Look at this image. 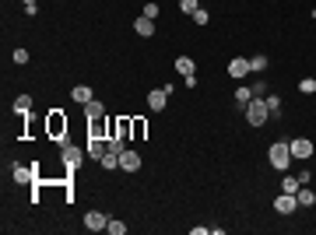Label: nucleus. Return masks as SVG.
<instances>
[{
  "label": "nucleus",
  "instance_id": "f257e3e1",
  "mask_svg": "<svg viewBox=\"0 0 316 235\" xmlns=\"http://www.w3.org/2000/svg\"><path fill=\"white\" fill-rule=\"evenodd\" d=\"M267 161H271L274 168L288 172V165H292V148H288V141H274L271 151H267Z\"/></svg>",
  "mask_w": 316,
  "mask_h": 235
},
{
  "label": "nucleus",
  "instance_id": "f03ea898",
  "mask_svg": "<svg viewBox=\"0 0 316 235\" xmlns=\"http://www.w3.org/2000/svg\"><path fill=\"white\" fill-rule=\"evenodd\" d=\"M267 120H271L267 102H264V98H249V105H246V123H249V127H264Z\"/></svg>",
  "mask_w": 316,
  "mask_h": 235
},
{
  "label": "nucleus",
  "instance_id": "7ed1b4c3",
  "mask_svg": "<svg viewBox=\"0 0 316 235\" xmlns=\"http://www.w3.org/2000/svg\"><path fill=\"white\" fill-rule=\"evenodd\" d=\"M88 158V151H81L78 144H67V141H60V161L67 165V168H81V161Z\"/></svg>",
  "mask_w": 316,
  "mask_h": 235
},
{
  "label": "nucleus",
  "instance_id": "20e7f679",
  "mask_svg": "<svg viewBox=\"0 0 316 235\" xmlns=\"http://www.w3.org/2000/svg\"><path fill=\"white\" fill-rule=\"evenodd\" d=\"M288 148H292V158H299V161L313 158V141H306V137H295V141H288Z\"/></svg>",
  "mask_w": 316,
  "mask_h": 235
},
{
  "label": "nucleus",
  "instance_id": "39448f33",
  "mask_svg": "<svg viewBox=\"0 0 316 235\" xmlns=\"http://www.w3.org/2000/svg\"><path fill=\"white\" fill-rule=\"evenodd\" d=\"M106 225H109V218H106L102 211H88V214H84V228H88V232H106Z\"/></svg>",
  "mask_w": 316,
  "mask_h": 235
},
{
  "label": "nucleus",
  "instance_id": "423d86ee",
  "mask_svg": "<svg viewBox=\"0 0 316 235\" xmlns=\"http://www.w3.org/2000/svg\"><path fill=\"white\" fill-rule=\"evenodd\" d=\"M295 207H299V197H295V193H281V197L274 200V211H278V214H292Z\"/></svg>",
  "mask_w": 316,
  "mask_h": 235
},
{
  "label": "nucleus",
  "instance_id": "0eeeda50",
  "mask_svg": "<svg viewBox=\"0 0 316 235\" xmlns=\"http://www.w3.org/2000/svg\"><path fill=\"white\" fill-rule=\"evenodd\" d=\"M120 168H123V172H137V168H141V155L127 148V151L120 155Z\"/></svg>",
  "mask_w": 316,
  "mask_h": 235
},
{
  "label": "nucleus",
  "instance_id": "6e6552de",
  "mask_svg": "<svg viewBox=\"0 0 316 235\" xmlns=\"http://www.w3.org/2000/svg\"><path fill=\"white\" fill-rule=\"evenodd\" d=\"M84 116H88V123H98V120H106V105H102L98 98H91V102L84 105Z\"/></svg>",
  "mask_w": 316,
  "mask_h": 235
},
{
  "label": "nucleus",
  "instance_id": "1a4fd4ad",
  "mask_svg": "<svg viewBox=\"0 0 316 235\" xmlns=\"http://www.w3.org/2000/svg\"><path fill=\"white\" fill-rule=\"evenodd\" d=\"M229 74H232L236 81H242L246 74H253V71H249V60H242V56H232V64H229Z\"/></svg>",
  "mask_w": 316,
  "mask_h": 235
},
{
  "label": "nucleus",
  "instance_id": "9d476101",
  "mask_svg": "<svg viewBox=\"0 0 316 235\" xmlns=\"http://www.w3.org/2000/svg\"><path fill=\"white\" fill-rule=\"evenodd\" d=\"M134 32H137V35H144V39H151V35H155V21L141 14V18L134 21Z\"/></svg>",
  "mask_w": 316,
  "mask_h": 235
},
{
  "label": "nucleus",
  "instance_id": "9b49d317",
  "mask_svg": "<svg viewBox=\"0 0 316 235\" xmlns=\"http://www.w3.org/2000/svg\"><path fill=\"white\" fill-rule=\"evenodd\" d=\"M49 134L64 141V134H67V120H64L60 112H53V116H49Z\"/></svg>",
  "mask_w": 316,
  "mask_h": 235
},
{
  "label": "nucleus",
  "instance_id": "f8f14e48",
  "mask_svg": "<svg viewBox=\"0 0 316 235\" xmlns=\"http://www.w3.org/2000/svg\"><path fill=\"white\" fill-rule=\"evenodd\" d=\"M84 151H88V158H91V161H98V158L106 155V148H102V137H88Z\"/></svg>",
  "mask_w": 316,
  "mask_h": 235
},
{
  "label": "nucleus",
  "instance_id": "ddd939ff",
  "mask_svg": "<svg viewBox=\"0 0 316 235\" xmlns=\"http://www.w3.org/2000/svg\"><path fill=\"white\" fill-rule=\"evenodd\" d=\"M165 98H169V95H165V88H155V91L148 95V105H151L155 112H162V109H165Z\"/></svg>",
  "mask_w": 316,
  "mask_h": 235
},
{
  "label": "nucleus",
  "instance_id": "4468645a",
  "mask_svg": "<svg viewBox=\"0 0 316 235\" xmlns=\"http://www.w3.org/2000/svg\"><path fill=\"white\" fill-rule=\"evenodd\" d=\"M295 197H299V207H313V204H316V193L309 190V183H306V186H299V193H295Z\"/></svg>",
  "mask_w": 316,
  "mask_h": 235
},
{
  "label": "nucleus",
  "instance_id": "2eb2a0df",
  "mask_svg": "<svg viewBox=\"0 0 316 235\" xmlns=\"http://www.w3.org/2000/svg\"><path fill=\"white\" fill-rule=\"evenodd\" d=\"M71 98H74V102H81V105H88L95 95H91V88H88V84H78V88L71 91Z\"/></svg>",
  "mask_w": 316,
  "mask_h": 235
},
{
  "label": "nucleus",
  "instance_id": "dca6fc26",
  "mask_svg": "<svg viewBox=\"0 0 316 235\" xmlns=\"http://www.w3.org/2000/svg\"><path fill=\"white\" fill-rule=\"evenodd\" d=\"M11 168H14V183H21V186H25V183H35L32 168H25V165H11Z\"/></svg>",
  "mask_w": 316,
  "mask_h": 235
},
{
  "label": "nucleus",
  "instance_id": "f3484780",
  "mask_svg": "<svg viewBox=\"0 0 316 235\" xmlns=\"http://www.w3.org/2000/svg\"><path fill=\"white\" fill-rule=\"evenodd\" d=\"M98 165H102V168H109V172H113V168H120V155H116V151H109V148H106V155L98 158Z\"/></svg>",
  "mask_w": 316,
  "mask_h": 235
},
{
  "label": "nucleus",
  "instance_id": "a211bd4d",
  "mask_svg": "<svg viewBox=\"0 0 316 235\" xmlns=\"http://www.w3.org/2000/svg\"><path fill=\"white\" fill-rule=\"evenodd\" d=\"M176 71L186 78V74H197V67H193V60L190 56H176Z\"/></svg>",
  "mask_w": 316,
  "mask_h": 235
},
{
  "label": "nucleus",
  "instance_id": "6ab92c4d",
  "mask_svg": "<svg viewBox=\"0 0 316 235\" xmlns=\"http://www.w3.org/2000/svg\"><path fill=\"white\" fill-rule=\"evenodd\" d=\"M299 186H302L299 175H288V172H285V179H281V193H299Z\"/></svg>",
  "mask_w": 316,
  "mask_h": 235
},
{
  "label": "nucleus",
  "instance_id": "aec40b11",
  "mask_svg": "<svg viewBox=\"0 0 316 235\" xmlns=\"http://www.w3.org/2000/svg\"><path fill=\"white\" fill-rule=\"evenodd\" d=\"M28 109H32V98H28V95H18V98H14V112H18V116H28Z\"/></svg>",
  "mask_w": 316,
  "mask_h": 235
},
{
  "label": "nucleus",
  "instance_id": "412c9836",
  "mask_svg": "<svg viewBox=\"0 0 316 235\" xmlns=\"http://www.w3.org/2000/svg\"><path fill=\"white\" fill-rule=\"evenodd\" d=\"M249 98H253V88H246V84H239V88H236V102L242 105V109H246V105H249Z\"/></svg>",
  "mask_w": 316,
  "mask_h": 235
},
{
  "label": "nucleus",
  "instance_id": "4be33fe9",
  "mask_svg": "<svg viewBox=\"0 0 316 235\" xmlns=\"http://www.w3.org/2000/svg\"><path fill=\"white\" fill-rule=\"evenodd\" d=\"M106 232H109V235H123V232H127V225H123L120 218H109V225H106Z\"/></svg>",
  "mask_w": 316,
  "mask_h": 235
},
{
  "label": "nucleus",
  "instance_id": "5701e85b",
  "mask_svg": "<svg viewBox=\"0 0 316 235\" xmlns=\"http://www.w3.org/2000/svg\"><path fill=\"white\" fill-rule=\"evenodd\" d=\"M249 71H253V74H264V71H267V56H253V60H249Z\"/></svg>",
  "mask_w": 316,
  "mask_h": 235
},
{
  "label": "nucleus",
  "instance_id": "b1692460",
  "mask_svg": "<svg viewBox=\"0 0 316 235\" xmlns=\"http://www.w3.org/2000/svg\"><path fill=\"white\" fill-rule=\"evenodd\" d=\"M264 102H267V109H271V116H278V112H281V98H278V95H267Z\"/></svg>",
  "mask_w": 316,
  "mask_h": 235
},
{
  "label": "nucleus",
  "instance_id": "393cba45",
  "mask_svg": "<svg viewBox=\"0 0 316 235\" xmlns=\"http://www.w3.org/2000/svg\"><path fill=\"white\" fill-rule=\"evenodd\" d=\"M127 141H130V137H116V141H109V151L123 155V151H127Z\"/></svg>",
  "mask_w": 316,
  "mask_h": 235
},
{
  "label": "nucleus",
  "instance_id": "a878e982",
  "mask_svg": "<svg viewBox=\"0 0 316 235\" xmlns=\"http://www.w3.org/2000/svg\"><path fill=\"white\" fill-rule=\"evenodd\" d=\"M299 91H302V95H313L316 91V78H302L299 81Z\"/></svg>",
  "mask_w": 316,
  "mask_h": 235
},
{
  "label": "nucleus",
  "instance_id": "bb28decb",
  "mask_svg": "<svg viewBox=\"0 0 316 235\" xmlns=\"http://www.w3.org/2000/svg\"><path fill=\"white\" fill-rule=\"evenodd\" d=\"M158 14H162V7H158L155 0H148V4H144V18H151V21H155Z\"/></svg>",
  "mask_w": 316,
  "mask_h": 235
},
{
  "label": "nucleus",
  "instance_id": "cd10ccee",
  "mask_svg": "<svg viewBox=\"0 0 316 235\" xmlns=\"http://www.w3.org/2000/svg\"><path fill=\"white\" fill-rule=\"evenodd\" d=\"M197 7H200V0H179V11H183V14H193Z\"/></svg>",
  "mask_w": 316,
  "mask_h": 235
},
{
  "label": "nucleus",
  "instance_id": "c85d7f7f",
  "mask_svg": "<svg viewBox=\"0 0 316 235\" xmlns=\"http://www.w3.org/2000/svg\"><path fill=\"white\" fill-rule=\"evenodd\" d=\"M193 21H197V25H207V21H211V14H207L204 7H197V11H193Z\"/></svg>",
  "mask_w": 316,
  "mask_h": 235
},
{
  "label": "nucleus",
  "instance_id": "c756f323",
  "mask_svg": "<svg viewBox=\"0 0 316 235\" xmlns=\"http://www.w3.org/2000/svg\"><path fill=\"white\" fill-rule=\"evenodd\" d=\"M253 98H267V84H264V81L253 84Z\"/></svg>",
  "mask_w": 316,
  "mask_h": 235
},
{
  "label": "nucleus",
  "instance_id": "7c9ffc66",
  "mask_svg": "<svg viewBox=\"0 0 316 235\" xmlns=\"http://www.w3.org/2000/svg\"><path fill=\"white\" fill-rule=\"evenodd\" d=\"M14 64H28V49H14Z\"/></svg>",
  "mask_w": 316,
  "mask_h": 235
},
{
  "label": "nucleus",
  "instance_id": "2f4dec72",
  "mask_svg": "<svg viewBox=\"0 0 316 235\" xmlns=\"http://www.w3.org/2000/svg\"><path fill=\"white\" fill-rule=\"evenodd\" d=\"M91 137H106V127H102V120H98V123H91Z\"/></svg>",
  "mask_w": 316,
  "mask_h": 235
},
{
  "label": "nucleus",
  "instance_id": "473e14b6",
  "mask_svg": "<svg viewBox=\"0 0 316 235\" xmlns=\"http://www.w3.org/2000/svg\"><path fill=\"white\" fill-rule=\"evenodd\" d=\"M183 84H186V88H197L200 81H197V74H186V78H183Z\"/></svg>",
  "mask_w": 316,
  "mask_h": 235
},
{
  "label": "nucleus",
  "instance_id": "72a5a7b5",
  "mask_svg": "<svg viewBox=\"0 0 316 235\" xmlns=\"http://www.w3.org/2000/svg\"><path fill=\"white\" fill-rule=\"evenodd\" d=\"M25 4H35V0H25Z\"/></svg>",
  "mask_w": 316,
  "mask_h": 235
},
{
  "label": "nucleus",
  "instance_id": "f704fd0d",
  "mask_svg": "<svg viewBox=\"0 0 316 235\" xmlns=\"http://www.w3.org/2000/svg\"><path fill=\"white\" fill-rule=\"evenodd\" d=\"M313 18H316V11H313Z\"/></svg>",
  "mask_w": 316,
  "mask_h": 235
}]
</instances>
